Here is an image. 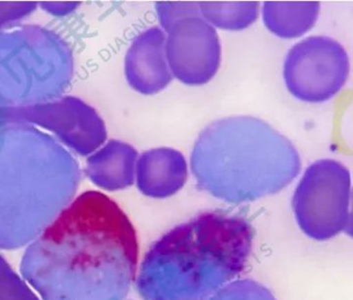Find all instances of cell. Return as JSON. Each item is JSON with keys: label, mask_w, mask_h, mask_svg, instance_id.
Listing matches in <instances>:
<instances>
[{"label": "cell", "mask_w": 353, "mask_h": 300, "mask_svg": "<svg viewBox=\"0 0 353 300\" xmlns=\"http://www.w3.org/2000/svg\"><path fill=\"white\" fill-rule=\"evenodd\" d=\"M349 59L342 45L326 37H311L291 48L284 64L287 88L296 99L322 103L346 82Z\"/></svg>", "instance_id": "5"}, {"label": "cell", "mask_w": 353, "mask_h": 300, "mask_svg": "<svg viewBox=\"0 0 353 300\" xmlns=\"http://www.w3.org/2000/svg\"><path fill=\"white\" fill-rule=\"evenodd\" d=\"M252 226L243 217L206 212L176 226L145 254L137 287L145 300H204L247 266Z\"/></svg>", "instance_id": "2"}, {"label": "cell", "mask_w": 353, "mask_h": 300, "mask_svg": "<svg viewBox=\"0 0 353 300\" xmlns=\"http://www.w3.org/2000/svg\"><path fill=\"white\" fill-rule=\"evenodd\" d=\"M258 8V2H199L204 18L227 30L247 28L257 19Z\"/></svg>", "instance_id": "11"}, {"label": "cell", "mask_w": 353, "mask_h": 300, "mask_svg": "<svg viewBox=\"0 0 353 300\" xmlns=\"http://www.w3.org/2000/svg\"><path fill=\"white\" fill-rule=\"evenodd\" d=\"M319 8V2H265L264 24L278 37H301L315 24Z\"/></svg>", "instance_id": "9"}, {"label": "cell", "mask_w": 353, "mask_h": 300, "mask_svg": "<svg viewBox=\"0 0 353 300\" xmlns=\"http://www.w3.org/2000/svg\"><path fill=\"white\" fill-rule=\"evenodd\" d=\"M165 54L173 74L187 85H203L218 72L221 43L214 26L199 14L175 21L168 30Z\"/></svg>", "instance_id": "6"}, {"label": "cell", "mask_w": 353, "mask_h": 300, "mask_svg": "<svg viewBox=\"0 0 353 300\" xmlns=\"http://www.w3.org/2000/svg\"><path fill=\"white\" fill-rule=\"evenodd\" d=\"M204 300H276L263 286L252 281H233Z\"/></svg>", "instance_id": "12"}, {"label": "cell", "mask_w": 353, "mask_h": 300, "mask_svg": "<svg viewBox=\"0 0 353 300\" xmlns=\"http://www.w3.org/2000/svg\"><path fill=\"white\" fill-rule=\"evenodd\" d=\"M159 19L165 30L179 19L190 14H199V2H158Z\"/></svg>", "instance_id": "13"}, {"label": "cell", "mask_w": 353, "mask_h": 300, "mask_svg": "<svg viewBox=\"0 0 353 300\" xmlns=\"http://www.w3.org/2000/svg\"><path fill=\"white\" fill-rule=\"evenodd\" d=\"M187 178V161L181 152L175 149H152L144 152L138 161V188L146 196H172L185 186Z\"/></svg>", "instance_id": "8"}, {"label": "cell", "mask_w": 353, "mask_h": 300, "mask_svg": "<svg viewBox=\"0 0 353 300\" xmlns=\"http://www.w3.org/2000/svg\"><path fill=\"white\" fill-rule=\"evenodd\" d=\"M165 43V33L158 27L144 31L134 41L128 53L125 74L135 90L154 94L172 80L167 66Z\"/></svg>", "instance_id": "7"}, {"label": "cell", "mask_w": 353, "mask_h": 300, "mask_svg": "<svg viewBox=\"0 0 353 300\" xmlns=\"http://www.w3.org/2000/svg\"><path fill=\"white\" fill-rule=\"evenodd\" d=\"M138 260L137 233L123 209L86 192L30 243L21 271L42 300H125Z\"/></svg>", "instance_id": "1"}, {"label": "cell", "mask_w": 353, "mask_h": 300, "mask_svg": "<svg viewBox=\"0 0 353 300\" xmlns=\"http://www.w3.org/2000/svg\"><path fill=\"white\" fill-rule=\"evenodd\" d=\"M350 173L334 159L310 166L293 196V210L301 229L310 237L328 239L350 221Z\"/></svg>", "instance_id": "4"}, {"label": "cell", "mask_w": 353, "mask_h": 300, "mask_svg": "<svg viewBox=\"0 0 353 300\" xmlns=\"http://www.w3.org/2000/svg\"><path fill=\"white\" fill-rule=\"evenodd\" d=\"M198 186L228 203L274 194L301 170L292 143L250 116L216 120L200 134L191 155Z\"/></svg>", "instance_id": "3"}, {"label": "cell", "mask_w": 353, "mask_h": 300, "mask_svg": "<svg viewBox=\"0 0 353 300\" xmlns=\"http://www.w3.org/2000/svg\"><path fill=\"white\" fill-rule=\"evenodd\" d=\"M137 152L133 147L121 142H111L102 155L100 183L108 190H119L134 182Z\"/></svg>", "instance_id": "10"}]
</instances>
